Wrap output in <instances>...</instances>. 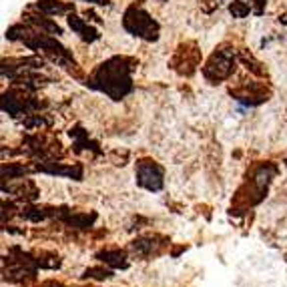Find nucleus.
Wrapping results in <instances>:
<instances>
[{
    "mask_svg": "<svg viewBox=\"0 0 287 287\" xmlns=\"http://www.w3.org/2000/svg\"><path fill=\"white\" fill-rule=\"evenodd\" d=\"M69 26H71L82 40H86V42H95V40L101 38L99 30L93 28L84 18H80V16H77V14H69Z\"/></svg>",
    "mask_w": 287,
    "mask_h": 287,
    "instance_id": "5",
    "label": "nucleus"
},
{
    "mask_svg": "<svg viewBox=\"0 0 287 287\" xmlns=\"http://www.w3.org/2000/svg\"><path fill=\"white\" fill-rule=\"evenodd\" d=\"M36 8L40 12H44V14H64V12L71 10V6L62 4L60 0H38Z\"/></svg>",
    "mask_w": 287,
    "mask_h": 287,
    "instance_id": "9",
    "label": "nucleus"
},
{
    "mask_svg": "<svg viewBox=\"0 0 287 287\" xmlns=\"http://www.w3.org/2000/svg\"><path fill=\"white\" fill-rule=\"evenodd\" d=\"M130 60L129 58H121L115 56L106 60L104 64L99 66V71L95 73V77L88 80L86 84H91L93 88H99V91L106 93L110 99L119 101L121 97H125L127 93H130Z\"/></svg>",
    "mask_w": 287,
    "mask_h": 287,
    "instance_id": "1",
    "label": "nucleus"
},
{
    "mask_svg": "<svg viewBox=\"0 0 287 287\" xmlns=\"http://www.w3.org/2000/svg\"><path fill=\"white\" fill-rule=\"evenodd\" d=\"M123 25L130 34L143 36L147 40H157V36H159V25L145 10H141L137 6H132V8L127 10Z\"/></svg>",
    "mask_w": 287,
    "mask_h": 287,
    "instance_id": "2",
    "label": "nucleus"
},
{
    "mask_svg": "<svg viewBox=\"0 0 287 287\" xmlns=\"http://www.w3.org/2000/svg\"><path fill=\"white\" fill-rule=\"evenodd\" d=\"M38 169L44 171V173H51V175L73 177V179H77V181L82 179V169H80V165H75V167H60V165H54V163H52V167H49V165H40Z\"/></svg>",
    "mask_w": 287,
    "mask_h": 287,
    "instance_id": "7",
    "label": "nucleus"
},
{
    "mask_svg": "<svg viewBox=\"0 0 287 287\" xmlns=\"http://www.w3.org/2000/svg\"><path fill=\"white\" fill-rule=\"evenodd\" d=\"M97 259L99 261H103V263H108V265H113V267H127V255L123 253V251H101L99 255H97Z\"/></svg>",
    "mask_w": 287,
    "mask_h": 287,
    "instance_id": "8",
    "label": "nucleus"
},
{
    "mask_svg": "<svg viewBox=\"0 0 287 287\" xmlns=\"http://www.w3.org/2000/svg\"><path fill=\"white\" fill-rule=\"evenodd\" d=\"M82 2H91V4H101V6H104V4H108V0H82Z\"/></svg>",
    "mask_w": 287,
    "mask_h": 287,
    "instance_id": "12",
    "label": "nucleus"
},
{
    "mask_svg": "<svg viewBox=\"0 0 287 287\" xmlns=\"http://www.w3.org/2000/svg\"><path fill=\"white\" fill-rule=\"evenodd\" d=\"M110 275V271H106V269H86L84 271V277H95V279H108Z\"/></svg>",
    "mask_w": 287,
    "mask_h": 287,
    "instance_id": "11",
    "label": "nucleus"
},
{
    "mask_svg": "<svg viewBox=\"0 0 287 287\" xmlns=\"http://www.w3.org/2000/svg\"><path fill=\"white\" fill-rule=\"evenodd\" d=\"M233 71H235V56L231 52H225V51H217L203 69V75L211 82H219V80L227 78Z\"/></svg>",
    "mask_w": 287,
    "mask_h": 287,
    "instance_id": "3",
    "label": "nucleus"
},
{
    "mask_svg": "<svg viewBox=\"0 0 287 287\" xmlns=\"http://www.w3.org/2000/svg\"><path fill=\"white\" fill-rule=\"evenodd\" d=\"M229 10H231V14H233L235 18H245V16L251 12L249 4H245L243 0H233V2L229 4Z\"/></svg>",
    "mask_w": 287,
    "mask_h": 287,
    "instance_id": "10",
    "label": "nucleus"
},
{
    "mask_svg": "<svg viewBox=\"0 0 287 287\" xmlns=\"http://www.w3.org/2000/svg\"><path fill=\"white\" fill-rule=\"evenodd\" d=\"M163 237L159 235H151V237H141L137 241H132V249H135L139 255H157L161 251V245H165V241L163 243H157L161 241Z\"/></svg>",
    "mask_w": 287,
    "mask_h": 287,
    "instance_id": "6",
    "label": "nucleus"
},
{
    "mask_svg": "<svg viewBox=\"0 0 287 287\" xmlns=\"http://www.w3.org/2000/svg\"><path fill=\"white\" fill-rule=\"evenodd\" d=\"M137 183L147 191L163 189V167L157 161L143 159L137 163Z\"/></svg>",
    "mask_w": 287,
    "mask_h": 287,
    "instance_id": "4",
    "label": "nucleus"
},
{
    "mask_svg": "<svg viewBox=\"0 0 287 287\" xmlns=\"http://www.w3.org/2000/svg\"><path fill=\"white\" fill-rule=\"evenodd\" d=\"M279 22H281V25H287V14H283V16H279Z\"/></svg>",
    "mask_w": 287,
    "mask_h": 287,
    "instance_id": "13",
    "label": "nucleus"
}]
</instances>
